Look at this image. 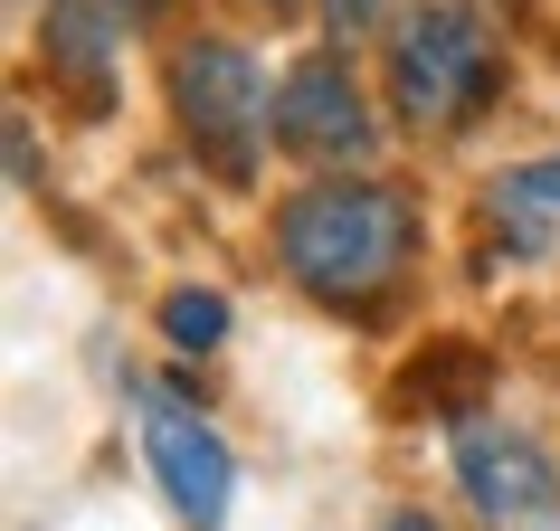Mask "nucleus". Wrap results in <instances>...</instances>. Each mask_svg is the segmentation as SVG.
Instances as JSON below:
<instances>
[{"label":"nucleus","instance_id":"f257e3e1","mask_svg":"<svg viewBox=\"0 0 560 531\" xmlns=\"http://www.w3.org/2000/svg\"><path fill=\"white\" fill-rule=\"evenodd\" d=\"M276 266L332 314H389V295L418 266V209L389 180H314L276 209Z\"/></svg>","mask_w":560,"mask_h":531},{"label":"nucleus","instance_id":"f03ea898","mask_svg":"<svg viewBox=\"0 0 560 531\" xmlns=\"http://www.w3.org/2000/svg\"><path fill=\"white\" fill-rule=\"evenodd\" d=\"M503 95V38L466 0H409L389 30V115L409 133H466Z\"/></svg>","mask_w":560,"mask_h":531},{"label":"nucleus","instance_id":"7ed1b4c3","mask_svg":"<svg viewBox=\"0 0 560 531\" xmlns=\"http://www.w3.org/2000/svg\"><path fill=\"white\" fill-rule=\"evenodd\" d=\"M172 115H180V143L200 152L209 172L247 190L276 143V95H266V67L237 48V38H180L172 48Z\"/></svg>","mask_w":560,"mask_h":531},{"label":"nucleus","instance_id":"20e7f679","mask_svg":"<svg viewBox=\"0 0 560 531\" xmlns=\"http://www.w3.org/2000/svg\"><path fill=\"white\" fill-rule=\"evenodd\" d=\"M143 456H152V484H162V503H172L180 522H200V531L229 522L237 456L180 389H143Z\"/></svg>","mask_w":560,"mask_h":531},{"label":"nucleus","instance_id":"39448f33","mask_svg":"<svg viewBox=\"0 0 560 531\" xmlns=\"http://www.w3.org/2000/svg\"><path fill=\"white\" fill-rule=\"evenodd\" d=\"M276 152H295V162H371L381 152V123H371L352 67L332 48H314L276 76Z\"/></svg>","mask_w":560,"mask_h":531},{"label":"nucleus","instance_id":"423d86ee","mask_svg":"<svg viewBox=\"0 0 560 531\" xmlns=\"http://www.w3.org/2000/svg\"><path fill=\"white\" fill-rule=\"evenodd\" d=\"M456 484L475 494L485 522H551V503H560L551 456H541L523 427H503V417H485V427L456 437Z\"/></svg>","mask_w":560,"mask_h":531},{"label":"nucleus","instance_id":"0eeeda50","mask_svg":"<svg viewBox=\"0 0 560 531\" xmlns=\"http://www.w3.org/2000/svg\"><path fill=\"white\" fill-rule=\"evenodd\" d=\"M115 30H124V10H105V0H58V10H48V30H38L48 76H67V86L86 95V115L115 105V48H124Z\"/></svg>","mask_w":560,"mask_h":531},{"label":"nucleus","instance_id":"6e6552de","mask_svg":"<svg viewBox=\"0 0 560 531\" xmlns=\"http://www.w3.org/2000/svg\"><path fill=\"white\" fill-rule=\"evenodd\" d=\"M485 237H494L503 257H551L560 247V152L551 162H513V172L485 180V200H475Z\"/></svg>","mask_w":560,"mask_h":531},{"label":"nucleus","instance_id":"1a4fd4ad","mask_svg":"<svg viewBox=\"0 0 560 531\" xmlns=\"http://www.w3.org/2000/svg\"><path fill=\"white\" fill-rule=\"evenodd\" d=\"M485 389H494V361L475 352V342H428L409 380H399V409H428V417H485Z\"/></svg>","mask_w":560,"mask_h":531},{"label":"nucleus","instance_id":"9d476101","mask_svg":"<svg viewBox=\"0 0 560 531\" xmlns=\"http://www.w3.org/2000/svg\"><path fill=\"white\" fill-rule=\"evenodd\" d=\"M162 342H172L180 361H200L229 342V295H209V285H180V295H162Z\"/></svg>","mask_w":560,"mask_h":531},{"label":"nucleus","instance_id":"9b49d317","mask_svg":"<svg viewBox=\"0 0 560 531\" xmlns=\"http://www.w3.org/2000/svg\"><path fill=\"white\" fill-rule=\"evenodd\" d=\"M324 10V38H371L389 20V0H314Z\"/></svg>","mask_w":560,"mask_h":531},{"label":"nucleus","instance_id":"f8f14e48","mask_svg":"<svg viewBox=\"0 0 560 531\" xmlns=\"http://www.w3.org/2000/svg\"><path fill=\"white\" fill-rule=\"evenodd\" d=\"M105 10H124V20H162L172 0H105Z\"/></svg>","mask_w":560,"mask_h":531},{"label":"nucleus","instance_id":"ddd939ff","mask_svg":"<svg viewBox=\"0 0 560 531\" xmlns=\"http://www.w3.org/2000/svg\"><path fill=\"white\" fill-rule=\"evenodd\" d=\"M381 531H438V522H428V512H389Z\"/></svg>","mask_w":560,"mask_h":531},{"label":"nucleus","instance_id":"4468645a","mask_svg":"<svg viewBox=\"0 0 560 531\" xmlns=\"http://www.w3.org/2000/svg\"><path fill=\"white\" fill-rule=\"evenodd\" d=\"M257 10H295V0H257Z\"/></svg>","mask_w":560,"mask_h":531}]
</instances>
